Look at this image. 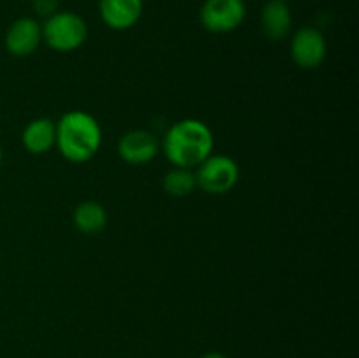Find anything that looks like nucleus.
<instances>
[{"label": "nucleus", "instance_id": "nucleus-1", "mask_svg": "<svg viewBox=\"0 0 359 358\" xmlns=\"http://www.w3.org/2000/svg\"><path fill=\"white\" fill-rule=\"evenodd\" d=\"M160 146L163 147L165 157L174 167L195 171L207 157L212 154L214 133L202 119H179L165 132L163 142Z\"/></svg>", "mask_w": 359, "mask_h": 358}, {"label": "nucleus", "instance_id": "nucleus-2", "mask_svg": "<svg viewBox=\"0 0 359 358\" xmlns=\"http://www.w3.org/2000/svg\"><path fill=\"white\" fill-rule=\"evenodd\" d=\"M102 144V128L90 112H65L56 121V144L60 154L72 164H84L98 153Z\"/></svg>", "mask_w": 359, "mask_h": 358}, {"label": "nucleus", "instance_id": "nucleus-3", "mask_svg": "<svg viewBox=\"0 0 359 358\" xmlns=\"http://www.w3.org/2000/svg\"><path fill=\"white\" fill-rule=\"evenodd\" d=\"M88 39V25L72 11H56L42 25V42L58 53H72Z\"/></svg>", "mask_w": 359, "mask_h": 358}, {"label": "nucleus", "instance_id": "nucleus-4", "mask_svg": "<svg viewBox=\"0 0 359 358\" xmlns=\"http://www.w3.org/2000/svg\"><path fill=\"white\" fill-rule=\"evenodd\" d=\"M241 168L228 154H210L195 168L196 188L209 195H224L235 188Z\"/></svg>", "mask_w": 359, "mask_h": 358}, {"label": "nucleus", "instance_id": "nucleus-5", "mask_svg": "<svg viewBox=\"0 0 359 358\" xmlns=\"http://www.w3.org/2000/svg\"><path fill=\"white\" fill-rule=\"evenodd\" d=\"M244 0H203L200 7V23L210 34H230L245 20Z\"/></svg>", "mask_w": 359, "mask_h": 358}, {"label": "nucleus", "instance_id": "nucleus-6", "mask_svg": "<svg viewBox=\"0 0 359 358\" xmlns=\"http://www.w3.org/2000/svg\"><path fill=\"white\" fill-rule=\"evenodd\" d=\"M326 51H328V46H326L325 35L316 27L298 28L291 37V58L300 69H318L325 62Z\"/></svg>", "mask_w": 359, "mask_h": 358}, {"label": "nucleus", "instance_id": "nucleus-7", "mask_svg": "<svg viewBox=\"0 0 359 358\" xmlns=\"http://www.w3.org/2000/svg\"><path fill=\"white\" fill-rule=\"evenodd\" d=\"M160 140L153 132L135 128L126 132L118 142V154L128 165H146L160 153Z\"/></svg>", "mask_w": 359, "mask_h": 358}, {"label": "nucleus", "instance_id": "nucleus-8", "mask_svg": "<svg viewBox=\"0 0 359 358\" xmlns=\"http://www.w3.org/2000/svg\"><path fill=\"white\" fill-rule=\"evenodd\" d=\"M42 42V25L35 18H18L9 25L4 37L6 49L13 56L23 58L37 51Z\"/></svg>", "mask_w": 359, "mask_h": 358}, {"label": "nucleus", "instance_id": "nucleus-9", "mask_svg": "<svg viewBox=\"0 0 359 358\" xmlns=\"http://www.w3.org/2000/svg\"><path fill=\"white\" fill-rule=\"evenodd\" d=\"M144 11V0H100L98 13L102 21L112 30H128L139 23Z\"/></svg>", "mask_w": 359, "mask_h": 358}, {"label": "nucleus", "instance_id": "nucleus-10", "mask_svg": "<svg viewBox=\"0 0 359 358\" xmlns=\"http://www.w3.org/2000/svg\"><path fill=\"white\" fill-rule=\"evenodd\" d=\"M262 30L270 41H283L290 37L293 28V14L284 0H269L259 14Z\"/></svg>", "mask_w": 359, "mask_h": 358}, {"label": "nucleus", "instance_id": "nucleus-11", "mask_svg": "<svg viewBox=\"0 0 359 358\" xmlns=\"http://www.w3.org/2000/svg\"><path fill=\"white\" fill-rule=\"evenodd\" d=\"M25 150L32 154H44L56 144V123L49 118H35L21 133Z\"/></svg>", "mask_w": 359, "mask_h": 358}, {"label": "nucleus", "instance_id": "nucleus-12", "mask_svg": "<svg viewBox=\"0 0 359 358\" xmlns=\"http://www.w3.org/2000/svg\"><path fill=\"white\" fill-rule=\"evenodd\" d=\"M74 227L86 235L100 234L107 227V211L97 200H84L77 204L72 214Z\"/></svg>", "mask_w": 359, "mask_h": 358}, {"label": "nucleus", "instance_id": "nucleus-13", "mask_svg": "<svg viewBox=\"0 0 359 358\" xmlns=\"http://www.w3.org/2000/svg\"><path fill=\"white\" fill-rule=\"evenodd\" d=\"M163 190L170 197H177V199L191 195L196 190L195 171L184 167H172L163 178Z\"/></svg>", "mask_w": 359, "mask_h": 358}, {"label": "nucleus", "instance_id": "nucleus-14", "mask_svg": "<svg viewBox=\"0 0 359 358\" xmlns=\"http://www.w3.org/2000/svg\"><path fill=\"white\" fill-rule=\"evenodd\" d=\"M60 0H32V7L39 16L49 18L58 11Z\"/></svg>", "mask_w": 359, "mask_h": 358}, {"label": "nucleus", "instance_id": "nucleus-15", "mask_svg": "<svg viewBox=\"0 0 359 358\" xmlns=\"http://www.w3.org/2000/svg\"><path fill=\"white\" fill-rule=\"evenodd\" d=\"M200 358H228V357H224L223 353H217V351H210V353L202 354Z\"/></svg>", "mask_w": 359, "mask_h": 358}, {"label": "nucleus", "instance_id": "nucleus-16", "mask_svg": "<svg viewBox=\"0 0 359 358\" xmlns=\"http://www.w3.org/2000/svg\"><path fill=\"white\" fill-rule=\"evenodd\" d=\"M2 164H4V151L2 147H0V167H2Z\"/></svg>", "mask_w": 359, "mask_h": 358}, {"label": "nucleus", "instance_id": "nucleus-17", "mask_svg": "<svg viewBox=\"0 0 359 358\" xmlns=\"http://www.w3.org/2000/svg\"><path fill=\"white\" fill-rule=\"evenodd\" d=\"M284 2H287V0H284Z\"/></svg>", "mask_w": 359, "mask_h": 358}]
</instances>
